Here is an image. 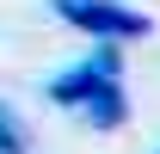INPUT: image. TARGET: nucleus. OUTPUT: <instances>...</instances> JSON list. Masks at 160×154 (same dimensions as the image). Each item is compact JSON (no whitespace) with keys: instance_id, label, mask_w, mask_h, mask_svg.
<instances>
[{"instance_id":"obj_1","label":"nucleus","mask_w":160,"mask_h":154,"mask_svg":"<svg viewBox=\"0 0 160 154\" xmlns=\"http://www.w3.org/2000/svg\"><path fill=\"white\" fill-rule=\"evenodd\" d=\"M49 99H56L62 111L86 117L92 130H117L123 117H129V99H123V80H117V49H99V56H86L80 68L49 80Z\"/></svg>"},{"instance_id":"obj_2","label":"nucleus","mask_w":160,"mask_h":154,"mask_svg":"<svg viewBox=\"0 0 160 154\" xmlns=\"http://www.w3.org/2000/svg\"><path fill=\"white\" fill-rule=\"evenodd\" d=\"M56 13L74 31H92L105 43H129V37H148V13L123 6V0H56Z\"/></svg>"},{"instance_id":"obj_3","label":"nucleus","mask_w":160,"mask_h":154,"mask_svg":"<svg viewBox=\"0 0 160 154\" xmlns=\"http://www.w3.org/2000/svg\"><path fill=\"white\" fill-rule=\"evenodd\" d=\"M0 154H31V148H25V136H19V123H12L6 111H0Z\"/></svg>"},{"instance_id":"obj_4","label":"nucleus","mask_w":160,"mask_h":154,"mask_svg":"<svg viewBox=\"0 0 160 154\" xmlns=\"http://www.w3.org/2000/svg\"><path fill=\"white\" fill-rule=\"evenodd\" d=\"M154 154H160V148H154Z\"/></svg>"}]
</instances>
